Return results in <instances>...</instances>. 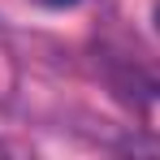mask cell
Returning a JSON list of instances; mask_svg holds the SVG:
<instances>
[{
	"instance_id": "cell-1",
	"label": "cell",
	"mask_w": 160,
	"mask_h": 160,
	"mask_svg": "<svg viewBox=\"0 0 160 160\" xmlns=\"http://www.w3.org/2000/svg\"><path fill=\"white\" fill-rule=\"evenodd\" d=\"M147 121H152V130L160 134V95H156V100H152V112H147Z\"/></svg>"
},
{
	"instance_id": "cell-2",
	"label": "cell",
	"mask_w": 160,
	"mask_h": 160,
	"mask_svg": "<svg viewBox=\"0 0 160 160\" xmlns=\"http://www.w3.org/2000/svg\"><path fill=\"white\" fill-rule=\"evenodd\" d=\"M35 4H43V9H74L78 0H35Z\"/></svg>"
},
{
	"instance_id": "cell-3",
	"label": "cell",
	"mask_w": 160,
	"mask_h": 160,
	"mask_svg": "<svg viewBox=\"0 0 160 160\" xmlns=\"http://www.w3.org/2000/svg\"><path fill=\"white\" fill-rule=\"evenodd\" d=\"M156 30H160V4H156Z\"/></svg>"
}]
</instances>
